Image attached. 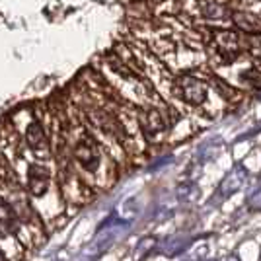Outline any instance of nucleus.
Segmentation results:
<instances>
[{"label":"nucleus","instance_id":"nucleus-1","mask_svg":"<svg viewBox=\"0 0 261 261\" xmlns=\"http://www.w3.org/2000/svg\"><path fill=\"white\" fill-rule=\"evenodd\" d=\"M74 156H76L78 164H80L86 172L98 170L99 150H98V144L92 141V139H82V141L78 142L76 150H74Z\"/></svg>","mask_w":261,"mask_h":261},{"label":"nucleus","instance_id":"nucleus-2","mask_svg":"<svg viewBox=\"0 0 261 261\" xmlns=\"http://www.w3.org/2000/svg\"><path fill=\"white\" fill-rule=\"evenodd\" d=\"M179 92L184 94L185 101H189L193 106H199V103H203L207 99V88L195 76L179 78Z\"/></svg>","mask_w":261,"mask_h":261},{"label":"nucleus","instance_id":"nucleus-3","mask_svg":"<svg viewBox=\"0 0 261 261\" xmlns=\"http://www.w3.org/2000/svg\"><path fill=\"white\" fill-rule=\"evenodd\" d=\"M28 187L30 193L35 197H41L49 187V170L41 164H33L30 166V174H28Z\"/></svg>","mask_w":261,"mask_h":261},{"label":"nucleus","instance_id":"nucleus-4","mask_svg":"<svg viewBox=\"0 0 261 261\" xmlns=\"http://www.w3.org/2000/svg\"><path fill=\"white\" fill-rule=\"evenodd\" d=\"M217 43L224 57H236L240 53V39L234 32L217 33Z\"/></svg>","mask_w":261,"mask_h":261},{"label":"nucleus","instance_id":"nucleus-5","mask_svg":"<svg viewBox=\"0 0 261 261\" xmlns=\"http://www.w3.org/2000/svg\"><path fill=\"white\" fill-rule=\"evenodd\" d=\"M232 20H234V23L238 25L242 32H248V33H261V23L259 20L253 16V14H250V12H236L234 16H232Z\"/></svg>","mask_w":261,"mask_h":261},{"label":"nucleus","instance_id":"nucleus-6","mask_svg":"<svg viewBox=\"0 0 261 261\" xmlns=\"http://www.w3.org/2000/svg\"><path fill=\"white\" fill-rule=\"evenodd\" d=\"M142 123H144L146 133H150V135L162 133L164 127H166V119H164V115L156 108H150L144 111V119H142Z\"/></svg>","mask_w":261,"mask_h":261},{"label":"nucleus","instance_id":"nucleus-7","mask_svg":"<svg viewBox=\"0 0 261 261\" xmlns=\"http://www.w3.org/2000/svg\"><path fill=\"white\" fill-rule=\"evenodd\" d=\"M28 144L35 152H41V150L47 148V137H45V130L39 123L30 125V129H28Z\"/></svg>","mask_w":261,"mask_h":261},{"label":"nucleus","instance_id":"nucleus-8","mask_svg":"<svg viewBox=\"0 0 261 261\" xmlns=\"http://www.w3.org/2000/svg\"><path fill=\"white\" fill-rule=\"evenodd\" d=\"M246 181V170L244 168H236V170H232L228 175H226V179L222 181V193L224 195H232L234 191H238L242 184Z\"/></svg>","mask_w":261,"mask_h":261},{"label":"nucleus","instance_id":"nucleus-9","mask_svg":"<svg viewBox=\"0 0 261 261\" xmlns=\"http://www.w3.org/2000/svg\"><path fill=\"white\" fill-rule=\"evenodd\" d=\"M0 222L6 228H10L12 232L18 230V213H16V208L12 207V203H8L2 197H0Z\"/></svg>","mask_w":261,"mask_h":261},{"label":"nucleus","instance_id":"nucleus-10","mask_svg":"<svg viewBox=\"0 0 261 261\" xmlns=\"http://www.w3.org/2000/svg\"><path fill=\"white\" fill-rule=\"evenodd\" d=\"M250 49L255 57H261V33H253L250 37Z\"/></svg>","mask_w":261,"mask_h":261},{"label":"nucleus","instance_id":"nucleus-11","mask_svg":"<svg viewBox=\"0 0 261 261\" xmlns=\"http://www.w3.org/2000/svg\"><path fill=\"white\" fill-rule=\"evenodd\" d=\"M250 207L251 211H261V187L250 197Z\"/></svg>","mask_w":261,"mask_h":261},{"label":"nucleus","instance_id":"nucleus-12","mask_svg":"<svg viewBox=\"0 0 261 261\" xmlns=\"http://www.w3.org/2000/svg\"><path fill=\"white\" fill-rule=\"evenodd\" d=\"M224 261H240V259H238V257H234V255H230L228 259H224Z\"/></svg>","mask_w":261,"mask_h":261},{"label":"nucleus","instance_id":"nucleus-13","mask_svg":"<svg viewBox=\"0 0 261 261\" xmlns=\"http://www.w3.org/2000/svg\"><path fill=\"white\" fill-rule=\"evenodd\" d=\"M0 261H4V257H2V253H0Z\"/></svg>","mask_w":261,"mask_h":261},{"label":"nucleus","instance_id":"nucleus-14","mask_svg":"<svg viewBox=\"0 0 261 261\" xmlns=\"http://www.w3.org/2000/svg\"><path fill=\"white\" fill-rule=\"evenodd\" d=\"M259 99H261V96H259Z\"/></svg>","mask_w":261,"mask_h":261}]
</instances>
